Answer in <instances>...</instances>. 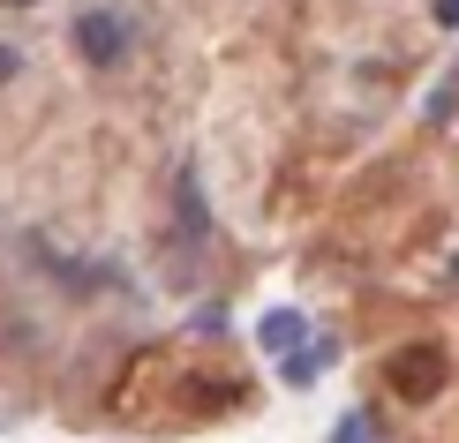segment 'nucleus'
Here are the masks:
<instances>
[{"mask_svg":"<svg viewBox=\"0 0 459 443\" xmlns=\"http://www.w3.org/2000/svg\"><path fill=\"white\" fill-rule=\"evenodd\" d=\"M445 383H452L445 338H407V345H392V354H385V391L407 398V406H429Z\"/></svg>","mask_w":459,"mask_h":443,"instance_id":"f257e3e1","label":"nucleus"},{"mask_svg":"<svg viewBox=\"0 0 459 443\" xmlns=\"http://www.w3.org/2000/svg\"><path fill=\"white\" fill-rule=\"evenodd\" d=\"M68 46H75V61H83V68H121L128 46H136V23H128L121 8H83L68 23Z\"/></svg>","mask_w":459,"mask_h":443,"instance_id":"f03ea898","label":"nucleus"},{"mask_svg":"<svg viewBox=\"0 0 459 443\" xmlns=\"http://www.w3.org/2000/svg\"><path fill=\"white\" fill-rule=\"evenodd\" d=\"M339 361V338L324 331V338H309V345H294V354H279V383L286 391H316V376Z\"/></svg>","mask_w":459,"mask_h":443,"instance_id":"7ed1b4c3","label":"nucleus"},{"mask_svg":"<svg viewBox=\"0 0 459 443\" xmlns=\"http://www.w3.org/2000/svg\"><path fill=\"white\" fill-rule=\"evenodd\" d=\"M316 331H309V316H301V308H264V316H256V345H264V354H294V345H309Z\"/></svg>","mask_w":459,"mask_h":443,"instance_id":"20e7f679","label":"nucleus"},{"mask_svg":"<svg viewBox=\"0 0 459 443\" xmlns=\"http://www.w3.org/2000/svg\"><path fill=\"white\" fill-rule=\"evenodd\" d=\"M174 218H181V241H204V226H212V210L196 196V166H181V181H174Z\"/></svg>","mask_w":459,"mask_h":443,"instance_id":"39448f33","label":"nucleus"},{"mask_svg":"<svg viewBox=\"0 0 459 443\" xmlns=\"http://www.w3.org/2000/svg\"><path fill=\"white\" fill-rule=\"evenodd\" d=\"M324 443H377V421H369V406H347V413L332 421V436H324Z\"/></svg>","mask_w":459,"mask_h":443,"instance_id":"423d86ee","label":"nucleus"},{"mask_svg":"<svg viewBox=\"0 0 459 443\" xmlns=\"http://www.w3.org/2000/svg\"><path fill=\"white\" fill-rule=\"evenodd\" d=\"M188 331H196V338H226V308H219V301H204L196 316H188Z\"/></svg>","mask_w":459,"mask_h":443,"instance_id":"0eeeda50","label":"nucleus"},{"mask_svg":"<svg viewBox=\"0 0 459 443\" xmlns=\"http://www.w3.org/2000/svg\"><path fill=\"white\" fill-rule=\"evenodd\" d=\"M15 75H23V53H15L8 38H0V83H15Z\"/></svg>","mask_w":459,"mask_h":443,"instance_id":"6e6552de","label":"nucleus"},{"mask_svg":"<svg viewBox=\"0 0 459 443\" xmlns=\"http://www.w3.org/2000/svg\"><path fill=\"white\" fill-rule=\"evenodd\" d=\"M429 15H437V30H459V0H429Z\"/></svg>","mask_w":459,"mask_h":443,"instance_id":"1a4fd4ad","label":"nucleus"},{"mask_svg":"<svg viewBox=\"0 0 459 443\" xmlns=\"http://www.w3.org/2000/svg\"><path fill=\"white\" fill-rule=\"evenodd\" d=\"M452 278H459V256H452Z\"/></svg>","mask_w":459,"mask_h":443,"instance_id":"9d476101","label":"nucleus"},{"mask_svg":"<svg viewBox=\"0 0 459 443\" xmlns=\"http://www.w3.org/2000/svg\"><path fill=\"white\" fill-rule=\"evenodd\" d=\"M8 8H15V0H8Z\"/></svg>","mask_w":459,"mask_h":443,"instance_id":"9b49d317","label":"nucleus"}]
</instances>
